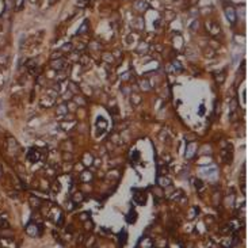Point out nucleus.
<instances>
[{"label":"nucleus","instance_id":"b1692460","mask_svg":"<svg viewBox=\"0 0 248 248\" xmlns=\"http://www.w3.org/2000/svg\"><path fill=\"white\" fill-rule=\"evenodd\" d=\"M63 57V52H54V53H52V56H50V58L52 60H57V58H61Z\"/></svg>","mask_w":248,"mask_h":248},{"label":"nucleus","instance_id":"c85d7f7f","mask_svg":"<svg viewBox=\"0 0 248 248\" xmlns=\"http://www.w3.org/2000/svg\"><path fill=\"white\" fill-rule=\"evenodd\" d=\"M84 227H85V229H90V230H91L92 228H94V224H92V221H88V220H87V221L84 222Z\"/></svg>","mask_w":248,"mask_h":248},{"label":"nucleus","instance_id":"f704fd0d","mask_svg":"<svg viewBox=\"0 0 248 248\" xmlns=\"http://www.w3.org/2000/svg\"><path fill=\"white\" fill-rule=\"evenodd\" d=\"M138 156H140V153H138L137 151H136V152H134V156H133V163H136V161H138V159H140V157H138Z\"/></svg>","mask_w":248,"mask_h":248},{"label":"nucleus","instance_id":"7ed1b4c3","mask_svg":"<svg viewBox=\"0 0 248 248\" xmlns=\"http://www.w3.org/2000/svg\"><path fill=\"white\" fill-rule=\"evenodd\" d=\"M133 193H134V201L137 205H145L146 203V194L142 191H137V188H134L133 190Z\"/></svg>","mask_w":248,"mask_h":248},{"label":"nucleus","instance_id":"423d86ee","mask_svg":"<svg viewBox=\"0 0 248 248\" xmlns=\"http://www.w3.org/2000/svg\"><path fill=\"white\" fill-rule=\"evenodd\" d=\"M197 152V146H195L194 142H191V144H188V146L186 148V152H184V156L187 157V159H193V156H194V153Z\"/></svg>","mask_w":248,"mask_h":248},{"label":"nucleus","instance_id":"c756f323","mask_svg":"<svg viewBox=\"0 0 248 248\" xmlns=\"http://www.w3.org/2000/svg\"><path fill=\"white\" fill-rule=\"evenodd\" d=\"M119 241L122 245L125 244V241H126V233H125V232H122V233L119 234Z\"/></svg>","mask_w":248,"mask_h":248},{"label":"nucleus","instance_id":"6e6552de","mask_svg":"<svg viewBox=\"0 0 248 248\" xmlns=\"http://www.w3.org/2000/svg\"><path fill=\"white\" fill-rule=\"evenodd\" d=\"M68 91L71 92L72 95H76V94H79V91H80V88H79V85L76 84V83L73 82H68Z\"/></svg>","mask_w":248,"mask_h":248},{"label":"nucleus","instance_id":"9d476101","mask_svg":"<svg viewBox=\"0 0 248 248\" xmlns=\"http://www.w3.org/2000/svg\"><path fill=\"white\" fill-rule=\"evenodd\" d=\"M56 111L58 115H67L68 114V106L67 103H61V104H58V106L56 107Z\"/></svg>","mask_w":248,"mask_h":248},{"label":"nucleus","instance_id":"4be33fe9","mask_svg":"<svg viewBox=\"0 0 248 248\" xmlns=\"http://www.w3.org/2000/svg\"><path fill=\"white\" fill-rule=\"evenodd\" d=\"M52 191L56 193V194L60 191V183H58V182H53V183H52Z\"/></svg>","mask_w":248,"mask_h":248},{"label":"nucleus","instance_id":"0eeeda50","mask_svg":"<svg viewBox=\"0 0 248 248\" xmlns=\"http://www.w3.org/2000/svg\"><path fill=\"white\" fill-rule=\"evenodd\" d=\"M207 30H209V33L212 34V36H217L218 34V31H220V27H218V25L217 23H214V22H210V23H207Z\"/></svg>","mask_w":248,"mask_h":248},{"label":"nucleus","instance_id":"a211bd4d","mask_svg":"<svg viewBox=\"0 0 248 248\" xmlns=\"http://www.w3.org/2000/svg\"><path fill=\"white\" fill-rule=\"evenodd\" d=\"M69 58H71L72 61H79L80 60V56H79V53H77V50H72L71 53H69Z\"/></svg>","mask_w":248,"mask_h":248},{"label":"nucleus","instance_id":"ddd939ff","mask_svg":"<svg viewBox=\"0 0 248 248\" xmlns=\"http://www.w3.org/2000/svg\"><path fill=\"white\" fill-rule=\"evenodd\" d=\"M157 183H159V186H161V187H167V186H171V180L168 179V178H164V176H160L159 180H157Z\"/></svg>","mask_w":248,"mask_h":248},{"label":"nucleus","instance_id":"7c9ffc66","mask_svg":"<svg viewBox=\"0 0 248 248\" xmlns=\"http://www.w3.org/2000/svg\"><path fill=\"white\" fill-rule=\"evenodd\" d=\"M216 79H217V83H220V84H221V83H224V80H225V75H224V73H221L220 76L217 75V76H216Z\"/></svg>","mask_w":248,"mask_h":248},{"label":"nucleus","instance_id":"2eb2a0df","mask_svg":"<svg viewBox=\"0 0 248 248\" xmlns=\"http://www.w3.org/2000/svg\"><path fill=\"white\" fill-rule=\"evenodd\" d=\"M72 50H73V45H72L71 42H68L61 46V52H63V53H71Z\"/></svg>","mask_w":248,"mask_h":248},{"label":"nucleus","instance_id":"4c0bfd02","mask_svg":"<svg viewBox=\"0 0 248 248\" xmlns=\"http://www.w3.org/2000/svg\"><path fill=\"white\" fill-rule=\"evenodd\" d=\"M71 156H72V155H71V153H64V159H65V160H68V161H69V160H71V159H72V157H71Z\"/></svg>","mask_w":248,"mask_h":248},{"label":"nucleus","instance_id":"a878e982","mask_svg":"<svg viewBox=\"0 0 248 248\" xmlns=\"http://www.w3.org/2000/svg\"><path fill=\"white\" fill-rule=\"evenodd\" d=\"M194 184H195V187L198 188L199 191H201V190L203 188V183H202V180H199V179H197V180L194 182Z\"/></svg>","mask_w":248,"mask_h":248},{"label":"nucleus","instance_id":"473e14b6","mask_svg":"<svg viewBox=\"0 0 248 248\" xmlns=\"http://www.w3.org/2000/svg\"><path fill=\"white\" fill-rule=\"evenodd\" d=\"M76 102H79L77 104H80V106H84V104H85V100L83 99V98H80V96H77V98H76Z\"/></svg>","mask_w":248,"mask_h":248},{"label":"nucleus","instance_id":"aec40b11","mask_svg":"<svg viewBox=\"0 0 248 248\" xmlns=\"http://www.w3.org/2000/svg\"><path fill=\"white\" fill-rule=\"evenodd\" d=\"M80 63H82V64L84 65V68L91 67V61H90L88 57H82V58H80Z\"/></svg>","mask_w":248,"mask_h":248},{"label":"nucleus","instance_id":"f8f14e48","mask_svg":"<svg viewBox=\"0 0 248 248\" xmlns=\"http://www.w3.org/2000/svg\"><path fill=\"white\" fill-rule=\"evenodd\" d=\"M136 220H137V213H136L134 210L131 209L130 212H129V214L126 216V221H128L129 224H134Z\"/></svg>","mask_w":248,"mask_h":248},{"label":"nucleus","instance_id":"79ce46f5","mask_svg":"<svg viewBox=\"0 0 248 248\" xmlns=\"http://www.w3.org/2000/svg\"><path fill=\"white\" fill-rule=\"evenodd\" d=\"M0 175H1V168H0Z\"/></svg>","mask_w":248,"mask_h":248},{"label":"nucleus","instance_id":"20e7f679","mask_svg":"<svg viewBox=\"0 0 248 248\" xmlns=\"http://www.w3.org/2000/svg\"><path fill=\"white\" fill-rule=\"evenodd\" d=\"M225 14H227V18L228 21L233 25V23H236V11H234V8L230 6V4H228V6H225Z\"/></svg>","mask_w":248,"mask_h":248},{"label":"nucleus","instance_id":"f03ea898","mask_svg":"<svg viewBox=\"0 0 248 248\" xmlns=\"http://www.w3.org/2000/svg\"><path fill=\"white\" fill-rule=\"evenodd\" d=\"M50 67H52V69L58 72V71H65V69H68V68H69V64L61 57V58H57V60L50 61Z\"/></svg>","mask_w":248,"mask_h":248},{"label":"nucleus","instance_id":"cd10ccee","mask_svg":"<svg viewBox=\"0 0 248 248\" xmlns=\"http://www.w3.org/2000/svg\"><path fill=\"white\" fill-rule=\"evenodd\" d=\"M79 7H87L88 6V0H77Z\"/></svg>","mask_w":248,"mask_h":248},{"label":"nucleus","instance_id":"9b49d317","mask_svg":"<svg viewBox=\"0 0 248 248\" xmlns=\"http://www.w3.org/2000/svg\"><path fill=\"white\" fill-rule=\"evenodd\" d=\"M30 205H31L33 207L38 209V207H41V205H42V201L39 198H37V197H30Z\"/></svg>","mask_w":248,"mask_h":248},{"label":"nucleus","instance_id":"39448f33","mask_svg":"<svg viewBox=\"0 0 248 248\" xmlns=\"http://www.w3.org/2000/svg\"><path fill=\"white\" fill-rule=\"evenodd\" d=\"M26 233H28L30 236H37V234H39L38 224H34V222L27 224V227H26Z\"/></svg>","mask_w":248,"mask_h":248},{"label":"nucleus","instance_id":"f3484780","mask_svg":"<svg viewBox=\"0 0 248 248\" xmlns=\"http://www.w3.org/2000/svg\"><path fill=\"white\" fill-rule=\"evenodd\" d=\"M83 199H84V195H83L80 191L75 193L73 197H72V201H73V202H76V203H77V202H82Z\"/></svg>","mask_w":248,"mask_h":248},{"label":"nucleus","instance_id":"ea45409f","mask_svg":"<svg viewBox=\"0 0 248 248\" xmlns=\"http://www.w3.org/2000/svg\"><path fill=\"white\" fill-rule=\"evenodd\" d=\"M203 111H205V107L201 106L199 107V115H203Z\"/></svg>","mask_w":248,"mask_h":248},{"label":"nucleus","instance_id":"6ab92c4d","mask_svg":"<svg viewBox=\"0 0 248 248\" xmlns=\"http://www.w3.org/2000/svg\"><path fill=\"white\" fill-rule=\"evenodd\" d=\"M87 30H88V22L84 21V23L82 25V27L77 30V34H83V33H85Z\"/></svg>","mask_w":248,"mask_h":248},{"label":"nucleus","instance_id":"c9c22d12","mask_svg":"<svg viewBox=\"0 0 248 248\" xmlns=\"http://www.w3.org/2000/svg\"><path fill=\"white\" fill-rule=\"evenodd\" d=\"M22 4H23V0H16V10H21Z\"/></svg>","mask_w":248,"mask_h":248},{"label":"nucleus","instance_id":"72a5a7b5","mask_svg":"<svg viewBox=\"0 0 248 248\" xmlns=\"http://www.w3.org/2000/svg\"><path fill=\"white\" fill-rule=\"evenodd\" d=\"M63 222H64V216L61 214L60 218H58V221H57V225H58V227H61V225H63Z\"/></svg>","mask_w":248,"mask_h":248},{"label":"nucleus","instance_id":"a19ab883","mask_svg":"<svg viewBox=\"0 0 248 248\" xmlns=\"http://www.w3.org/2000/svg\"><path fill=\"white\" fill-rule=\"evenodd\" d=\"M80 218H82V220H85V218H88V216H87V214H82Z\"/></svg>","mask_w":248,"mask_h":248},{"label":"nucleus","instance_id":"f257e3e1","mask_svg":"<svg viewBox=\"0 0 248 248\" xmlns=\"http://www.w3.org/2000/svg\"><path fill=\"white\" fill-rule=\"evenodd\" d=\"M45 156H43V151H41V149H38V148H31L27 153V159L30 160L31 163H37L39 160H43Z\"/></svg>","mask_w":248,"mask_h":248},{"label":"nucleus","instance_id":"58836bf2","mask_svg":"<svg viewBox=\"0 0 248 248\" xmlns=\"http://www.w3.org/2000/svg\"><path fill=\"white\" fill-rule=\"evenodd\" d=\"M198 26H199V23H198V21H197V22H194V23L191 25V28H193V30H195V28H198Z\"/></svg>","mask_w":248,"mask_h":248},{"label":"nucleus","instance_id":"4468645a","mask_svg":"<svg viewBox=\"0 0 248 248\" xmlns=\"http://www.w3.org/2000/svg\"><path fill=\"white\" fill-rule=\"evenodd\" d=\"M8 148L11 149V151H16V149H18V142L15 141V138H12V137H8Z\"/></svg>","mask_w":248,"mask_h":248},{"label":"nucleus","instance_id":"2f4dec72","mask_svg":"<svg viewBox=\"0 0 248 248\" xmlns=\"http://www.w3.org/2000/svg\"><path fill=\"white\" fill-rule=\"evenodd\" d=\"M8 227H10V224H8L6 220H1V221H0V228H1V229H3V228H8Z\"/></svg>","mask_w":248,"mask_h":248},{"label":"nucleus","instance_id":"1a4fd4ad","mask_svg":"<svg viewBox=\"0 0 248 248\" xmlns=\"http://www.w3.org/2000/svg\"><path fill=\"white\" fill-rule=\"evenodd\" d=\"M134 8L136 10H138L140 12H144V11L148 10V4L145 3V1H141V0H137L134 3Z\"/></svg>","mask_w":248,"mask_h":248},{"label":"nucleus","instance_id":"412c9836","mask_svg":"<svg viewBox=\"0 0 248 248\" xmlns=\"http://www.w3.org/2000/svg\"><path fill=\"white\" fill-rule=\"evenodd\" d=\"M103 60L107 61V63H113L114 57H113V54H110V53H103Z\"/></svg>","mask_w":248,"mask_h":248},{"label":"nucleus","instance_id":"e433bc0d","mask_svg":"<svg viewBox=\"0 0 248 248\" xmlns=\"http://www.w3.org/2000/svg\"><path fill=\"white\" fill-rule=\"evenodd\" d=\"M131 99L136 102L134 104H138V102H140V96H138V95H133V96H131Z\"/></svg>","mask_w":248,"mask_h":248},{"label":"nucleus","instance_id":"393cba45","mask_svg":"<svg viewBox=\"0 0 248 248\" xmlns=\"http://www.w3.org/2000/svg\"><path fill=\"white\" fill-rule=\"evenodd\" d=\"M140 87H141V88L144 90V91H148V90L151 88V85H149L148 83L145 82V80H142V82H140Z\"/></svg>","mask_w":248,"mask_h":248},{"label":"nucleus","instance_id":"5701e85b","mask_svg":"<svg viewBox=\"0 0 248 248\" xmlns=\"http://www.w3.org/2000/svg\"><path fill=\"white\" fill-rule=\"evenodd\" d=\"M146 48H148V45H146L145 42H142V43H140V46H138V53H145L146 52Z\"/></svg>","mask_w":248,"mask_h":248},{"label":"nucleus","instance_id":"bb28decb","mask_svg":"<svg viewBox=\"0 0 248 248\" xmlns=\"http://www.w3.org/2000/svg\"><path fill=\"white\" fill-rule=\"evenodd\" d=\"M137 25H136V27L137 28H144V21H142V18H137V22H136Z\"/></svg>","mask_w":248,"mask_h":248},{"label":"nucleus","instance_id":"dca6fc26","mask_svg":"<svg viewBox=\"0 0 248 248\" xmlns=\"http://www.w3.org/2000/svg\"><path fill=\"white\" fill-rule=\"evenodd\" d=\"M80 179H82V182H90L92 179V174H91V172H88V171H83Z\"/></svg>","mask_w":248,"mask_h":248}]
</instances>
